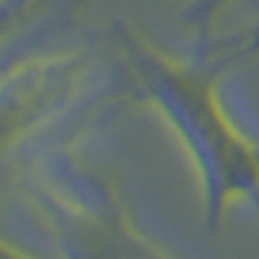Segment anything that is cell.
Wrapping results in <instances>:
<instances>
[{"label": "cell", "mask_w": 259, "mask_h": 259, "mask_svg": "<svg viewBox=\"0 0 259 259\" xmlns=\"http://www.w3.org/2000/svg\"><path fill=\"white\" fill-rule=\"evenodd\" d=\"M224 3H227V0H192L189 21L195 24V32H198V47H201L195 56H204V50H210V26L215 24V18L222 15Z\"/></svg>", "instance_id": "5"}, {"label": "cell", "mask_w": 259, "mask_h": 259, "mask_svg": "<svg viewBox=\"0 0 259 259\" xmlns=\"http://www.w3.org/2000/svg\"><path fill=\"white\" fill-rule=\"evenodd\" d=\"M250 56H259V18L253 21V24L242 26L236 35L219 41V44H215L204 59H212L215 64L227 67V64L242 61V59H250ZM198 59H201V56H198Z\"/></svg>", "instance_id": "3"}, {"label": "cell", "mask_w": 259, "mask_h": 259, "mask_svg": "<svg viewBox=\"0 0 259 259\" xmlns=\"http://www.w3.org/2000/svg\"><path fill=\"white\" fill-rule=\"evenodd\" d=\"M0 24H3V44L9 47L18 32L32 26L44 15L47 0H0Z\"/></svg>", "instance_id": "4"}, {"label": "cell", "mask_w": 259, "mask_h": 259, "mask_svg": "<svg viewBox=\"0 0 259 259\" xmlns=\"http://www.w3.org/2000/svg\"><path fill=\"white\" fill-rule=\"evenodd\" d=\"M114 41L143 99L160 111L187 146L198 172L207 230H215L239 201H250L259 210V143L236 125L219 96L222 64L198 56L175 59L117 21Z\"/></svg>", "instance_id": "1"}, {"label": "cell", "mask_w": 259, "mask_h": 259, "mask_svg": "<svg viewBox=\"0 0 259 259\" xmlns=\"http://www.w3.org/2000/svg\"><path fill=\"white\" fill-rule=\"evenodd\" d=\"M91 59L82 53H56L21 61L3 76V149L12 152L29 131L56 117L82 79Z\"/></svg>", "instance_id": "2"}]
</instances>
